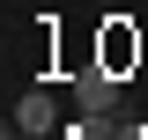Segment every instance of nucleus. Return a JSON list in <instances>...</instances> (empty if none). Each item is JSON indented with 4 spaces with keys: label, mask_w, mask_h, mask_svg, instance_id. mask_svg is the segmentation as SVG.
<instances>
[{
    "label": "nucleus",
    "mask_w": 148,
    "mask_h": 140,
    "mask_svg": "<svg viewBox=\"0 0 148 140\" xmlns=\"http://www.w3.org/2000/svg\"><path fill=\"white\" fill-rule=\"evenodd\" d=\"M15 133H30V140L59 133V103H52V88H30V96L15 103Z\"/></svg>",
    "instance_id": "2"
},
{
    "label": "nucleus",
    "mask_w": 148,
    "mask_h": 140,
    "mask_svg": "<svg viewBox=\"0 0 148 140\" xmlns=\"http://www.w3.org/2000/svg\"><path fill=\"white\" fill-rule=\"evenodd\" d=\"M104 7H119V0H104Z\"/></svg>",
    "instance_id": "4"
},
{
    "label": "nucleus",
    "mask_w": 148,
    "mask_h": 140,
    "mask_svg": "<svg viewBox=\"0 0 148 140\" xmlns=\"http://www.w3.org/2000/svg\"><path fill=\"white\" fill-rule=\"evenodd\" d=\"M74 111H119V74H111L104 59L74 74Z\"/></svg>",
    "instance_id": "1"
},
{
    "label": "nucleus",
    "mask_w": 148,
    "mask_h": 140,
    "mask_svg": "<svg viewBox=\"0 0 148 140\" xmlns=\"http://www.w3.org/2000/svg\"><path fill=\"white\" fill-rule=\"evenodd\" d=\"M126 22H133V15H111V30H104V67H111V74L126 67V59H141V37H133Z\"/></svg>",
    "instance_id": "3"
}]
</instances>
